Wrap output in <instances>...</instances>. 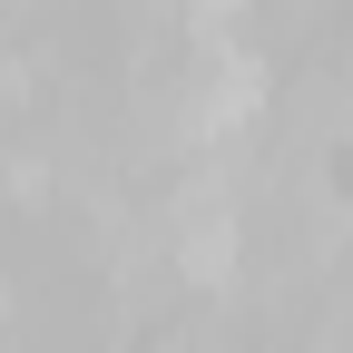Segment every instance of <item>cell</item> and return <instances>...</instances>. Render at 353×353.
<instances>
[{"label":"cell","mask_w":353,"mask_h":353,"mask_svg":"<svg viewBox=\"0 0 353 353\" xmlns=\"http://www.w3.org/2000/svg\"><path fill=\"white\" fill-rule=\"evenodd\" d=\"M176 255H187V275H206V285L236 265V206L216 187H196L187 206H176Z\"/></svg>","instance_id":"cell-1"},{"label":"cell","mask_w":353,"mask_h":353,"mask_svg":"<svg viewBox=\"0 0 353 353\" xmlns=\"http://www.w3.org/2000/svg\"><path fill=\"white\" fill-rule=\"evenodd\" d=\"M255 99H265V69L226 50V59H216V79L196 88V128H206V138H216V128H236V118H245Z\"/></svg>","instance_id":"cell-2"},{"label":"cell","mask_w":353,"mask_h":353,"mask_svg":"<svg viewBox=\"0 0 353 353\" xmlns=\"http://www.w3.org/2000/svg\"><path fill=\"white\" fill-rule=\"evenodd\" d=\"M196 10H206V20H226V10H245V0H196Z\"/></svg>","instance_id":"cell-3"}]
</instances>
